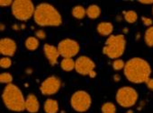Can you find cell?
I'll return each mask as SVG.
<instances>
[{
  "label": "cell",
  "instance_id": "1",
  "mask_svg": "<svg viewBox=\"0 0 153 113\" xmlns=\"http://www.w3.org/2000/svg\"><path fill=\"white\" fill-rule=\"evenodd\" d=\"M152 68L150 64L145 58L134 57L125 62L123 74L125 78L131 83H145L150 77Z\"/></svg>",
  "mask_w": 153,
  "mask_h": 113
},
{
  "label": "cell",
  "instance_id": "2",
  "mask_svg": "<svg viewBox=\"0 0 153 113\" xmlns=\"http://www.w3.org/2000/svg\"><path fill=\"white\" fill-rule=\"evenodd\" d=\"M35 24L40 27H59L63 24V17L58 8L47 2H42L35 7L33 15Z\"/></svg>",
  "mask_w": 153,
  "mask_h": 113
},
{
  "label": "cell",
  "instance_id": "3",
  "mask_svg": "<svg viewBox=\"0 0 153 113\" xmlns=\"http://www.w3.org/2000/svg\"><path fill=\"white\" fill-rule=\"evenodd\" d=\"M2 100L5 107L12 112H22L25 110V97L20 87L15 83L5 86L2 92Z\"/></svg>",
  "mask_w": 153,
  "mask_h": 113
},
{
  "label": "cell",
  "instance_id": "4",
  "mask_svg": "<svg viewBox=\"0 0 153 113\" xmlns=\"http://www.w3.org/2000/svg\"><path fill=\"white\" fill-rule=\"evenodd\" d=\"M126 47L127 41L124 34H112L105 40L102 51L108 58L114 60L121 58L126 50Z\"/></svg>",
  "mask_w": 153,
  "mask_h": 113
},
{
  "label": "cell",
  "instance_id": "5",
  "mask_svg": "<svg viewBox=\"0 0 153 113\" xmlns=\"http://www.w3.org/2000/svg\"><path fill=\"white\" fill-rule=\"evenodd\" d=\"M35 7L31 0H16L11 7V13L16 20L26 22L33 17Z\"/></svg>",
  "mask_w": 153,
  "mask_h": 113
},
{
  "label": "cell",
  "instance_id": "6",
  "mask_svg": "<svg viewBox=\"0 0 153 113\" xmlns=\"http://www.w3.org/2000/svg\"><path fill=\"white\" fill-rule=\"evenodd\" d=\"M115 100L120 107L129 109L138 102L139 92L132 86H122L116 92Z\"/></svg>",
  "mask_w": 153,
  "mask_h": 113
},
{
  "label": "cell",
  "instance_id": "7",
  "mask_svg": "<svg viewBox=\"0 0 153 113\" xmlns=\"http://www.w3.org/2000/svg\"><path fill=\"white\" fill-rule=\"evenodd\" d=\"M69 104L76 112L85 113L88 111L92 106V97L90 93L85 90H76L70 95Z\"/></svg>",
  "mask_w": 153,
  "mask_h": 113
},
{
  "label": "cell",
  "instance_id": "8",
  "mask_svg": "<svg viewBox=\"0 0 153 113\" xmlns=\"http://www.w3.org/2000/svg\"><path fill=\"white\" fill-rule=\"evenodd\" d=\"M57 48L62 58H74L80 52L79 42L72 38H63L58 42Z\"/></svg>",
  "mask_w": 153,
  "mask_h": 113
},
{
  "label": "cell",
  "instance_id": "9",
  "mask_svg": "<svg viewBox=\"0 0 153 113\" xmlns=\"http://www.w3.org/2000/svg\"><path fill=\"white\" fill-rule=\"evenodd\" d=\"M61 88L62 81L55 75L47 76L40 84V92L44 96H53L57 94Z\"/></svg>",
  "mask_w": 153,
  "mask_h": 113
},
{
  "label": "cell",
  "instance_id": "10",
  "mask_svg": "<svg viewBox=\"0 0 153 113\" xmlns=\"http://www.w3.org/2000/svg\"><path fill=\"white\" fill-rule=\"evenodd\" d=\"M96 62L88 56L81 55L75 59V71L80 75H89L96 70Z\"/></svg>",
  "mask_w": 153,
  "mask_h": 113
},
{
  "label": "cell",
  "instance_id": "11",
  "mask_svg": "<svg viewBox=\"0 0 153 113\" xmlns=\"http://www.w3.org/2000/svg\"><path fill=\"white\" fill-rule=\"evenodd\" d=\"M17 50L16 41L9 37H4L0 40V53L4 57H13Z\"/></svg>",
  "mask_w": 153,
  "mask_h": 113
},
{
  "label": "cell",
  "instance_id": "12",
  "mask_svg": "<svg viewBox=\"0 0 153 113\" xmlns=\"http://www.w3.org/2000/svg\"><path fill=\"white\" fill-rule=\"evenodd\" d=\"M42 51L46 59L48 60L51 66H53L59 63V58L60 55H59L57 46L50 44V43H45L42 47Z\"/></svg>",
  "mask_w": 153,
  "mask_h": 113
},
{
  "label": "cell",
  "instance_id": "13",
  "mask_svg": "<svg viewBox=\"0 0 153 113\" xmlns=\"http://www.w3.org/2000/svg\"><path fill=\"white\" fill-rule=\"evenodd\" d=\"M41 109V103L34 93H29L25 97V110L29 113H38Z\"/></svg>",
  "mask_w": 153,
  "mask_h": 113
},
{
  "label": "cell",
  "instance_id": "14",
  "mask_svg": "<svg viewBox=\"0 0 153 113\" xmlns=\"http://www.w3.org/2000/svg\"><path fill=\"white\" fill-rule=\"evenodd\" d=\"M97 33L102 37H109L112 34H114V26L113 23L109 21H101L97 24Z\"/></svg>",
  "mask_w": 153,
  "mask_h": 113
},
{
  "label": "cell",
  "instance_id": "15",
  "mask_svg": "<svg viewBox=\"0 0 153 113\" xmlns=\"http://www.w3.org/2000/svg\"><path fill=\"white\" fill-rule=\"evenodd\" d=\"M42 108L45 113H58L59 110V104L56 99L50 97L44 100Z\"/></svg>",
  "mask_w": 153,
  "mask_h": 113
},
{
  "label": "cell",
  "instance_id": "16",
  "mask_svg": "<svg viewBox=\"0 0 153 113\" xmlns=\"http://www.w3.org/2000/svg\"><path fill=\"white\" fill-rule=\"evenodd\" d=\"M40 40L34 35L27 36L24 41V46L28 51H35L40 48Z\"/></svg>",
  "mask_w": 153,
  "mask_h": 113
},
{
  "label": "cell",
  "instance_id": "17",
  "mask_svg": "<svg viewBox=\"0 0 153 113\" xmlns=\"http://www.w3.org/2000/svg\"><path fill=\"white\" fill-rule=\"evenodd\" d=\"M101 7L97 4H90L87 7V16L91 20L98 19L101 16Z\"/></svg>",
  "mask_w": 153,
  "mask_h": 113
},
{
  "label": "cell",
  "instance_id": "18",
  "mask_svg": "<svg viewBox=\"0 0 153 113\" xmlns=\"http://www.w3.org/2000/svg\"><path fill=\"white\" fill-rule=\"evenodd\" d=\"M71 15L75 19L82 20L87 16V8L82 5H76L71 9Z\"/></svg>",
  "mask_w": 153,
  "mask_h": 113
},
{
  "label": "cell",
  "instance_id": "19",
  "mask_svg": "<svg viewBox=\"0 0 153 113\" xmlns=\"http://www.w3.org/2000/svg\"><path fill=\"white\" fill-rule=\"evenodd\" d=\"M60 68L65 72H71L75 70V59L68 58H62L59 62Z\"/></svg>",
  "mask_w": 153,
  "mask_h": 113
},
{
  "label": "cell",
  "instance_id": "20",
  "mask_svg": "<svg viewBox=\"0 0 153 113\" xmlns=\"http://www.w3.org/2000/svg\"><path fill=\"white\" fill-rule=\"evenodd\" d=\"M123 20L130 24H134L138 21V14L134 10H125L123 12Z\"/></svg>",
  "mask_w": 153,
  "mask_h": 113
},
{
  "label": "cell",
  "instance_id": "21",
  "mask_svg": "<svg viewBox=\"0 0 153 113\" xmlns=\"http://www.w3.org/2000/svg\"><path fill=\"white\" fill-rule=\"evenodd\" d=\"M100 110H101V113H116L117 107L112 101H105L101 105Z\"/></svg>",
  "mask_w": 153,
  "mask_h": 113
},
{
  "label": "cell",
  "instance_id": "22",
  "mask_svg": "<svg viewBox=\"0 0 153 113\" xmlns=\"http://www.w3.org/2000/svg\"><path fill=\"white\" fill-rule=\"evenodd\" d=\"M143 40L148 47H153V25L146 29L143 35Z\"/></svg>",
  "mask_w": 153,
  "mask_h": 113
},
{
  "label": "cell",
  "instance_id": "23",
  "mask_svg": "<svg viewBox=\"0 0 153 113\" xmlns=\"http://www.w3.org/2000/svg\"><path fill=\"white\" fill-rule=\"evenodd\" d=\"M13 75L9 72H4L0 75V83L4 84H9L13 83Z\"/></svg>",
  "mask_w": 153,
  "mask_h": 113
},
{
  "label": "cell",
  "instance_id": "24",
  "mask_svg": "<svg viewBox=\"0 0 153 113\" xmlns=\"http://www.w3.org/2000/svg\"><path fill=\"white\" fill-rule=\"evenodd\" d=\"M124 66H125V62H124V60L122 59V58L114 59V60L113 61V63H112V66H113L114 70H115V71L123 70Z\"/></svg>",
  "mask_w": 153,
  "mask_h": 113
},
{
  "label": "cell",
  "instance_id": "25",
  "mask_svg": "<svg viewBox=\"0 0 153 113\" xmlns=\"http://www.w3.org/2000/svg\"><path fill=\"white\" fill-rule=\"evenodd\" d=\"M13 65V60L9 57H3L0 59V66L3 69H8L12 66Z\"/></svg>",
  "mask_w": 153,
  "mask_h": 113
},
{
  "label": "cell",
  "instance_id": "26",
  "mask_svg": "<svg viewBox=\"0 0 153 113\" xmlns=\"http://www.w3.org/2000/svg\"><path fill=\"white\" fill-rule=\"evenodd\" d=\"M34 36L37 37L40 41H42L47 38V32L43 29H38L34 32Z\"/></svg>",
  "mask_w": 153,
  "mask_h": 113
},
{
  "label": "cell",
  "instance_id": "27",
  "mask_svg": "<svg viewBox=\"0 0 153 113\" xmlns=\"http://www.w3.org/2000/svg\"><path fill=\"white\" fill-rule=\"evenodd\" d=\"M141 22H142L143 25H145L147 28L153 25V20L150 17H148V16H142L141 17Z\"/></svg>",
  "mask_w": 153,
  "mask_h": 113
},
{
  "label": "cell",
  "instance_id": "28",
  "mask_svg": "<svg viewBox=\"0 0 153 113\" xmlns=\"http://www.w3.org/2000/svg\"><path fill=\"white\" fill-rule=\"evenodd\" d=\"M13 2L12 0H1L0 1V7H12L13 5Z\"/></svg>",
  "mask_w": 153,
  "mask_h": 113
},
{
  "label": "cell",
  "instance_id": "29",
  "mask_svg": "<svg viewBox=\"0 0 153 113\" xmlns=\"http://www.w3.org/2000/svg\"><path fill=\"white\" fill-rule=\"evenodd\" d=\"M145 84H146V86H147V88H148L149 91L153 92V77H149V78L146 81Z\"/></svg>",
  "mask_w": 153,
  "mask_h": 113
},
{
  "label": "cell",
  "instance_id": "30",
  "mask_svg": "<svg viewBox=\"0 0 153 113\" xmlns=\"http://www.w3.org/2000/svg\"><path fill=\"white\" fill-rule=\"evenodd\" d=\"M113 79H114V81L115 83H118V82L121 81L122 77H121V75H120L119 74H114V76H113Z\"/></svg>",
  "mask_w": 153,
  "mask_h": 113
},
{
  "label": "cell",
  "instance_id": "31",
  "mask_svg": "<svg viewBox=\"0 0 153 113\" xmlns=\"http://www.w3.org/2000/svg\"><path fill=\"white\" fill-rule=\"evenodd\" d=\"M12 29H13L14 31H20V30H22V28H21V24H13Z\"/></svg>",
  "mask_w": 153,
  "mask_h": 113
},
{
  "label": "cell",
  "instance_id": "32",
  "mask_svg": "<svg viewBox=\"0 0 153 113\" xmlns=\"http://www.w3.org/2000/svg\"><path fill=\"white\" fill-rule=\"evenodd\" d=\"M139 3L142 5H153V0H150V1H140Z\"/></svg>",
  "mask_w": 153,
  "mask_h": 113
},
{
  "label": "cell",
  "instance_id": "33",
  "mask_svg": "<svg viewBox=\"0 0 153 113\" xmlns=\"http://www.w3.org/2000/svg\"><path fill=\"white\" fill-rule=\"evenodd\" d=\"M97 72H96V70H95V71L91 72V73L89 74V75H88V76H89V77H91V78H95V77L97 76Z\"/></svg>",
  "mask_w": 153,
  "mask_h": 113
},
{
  "label": "cell",
  "instance_id": "34",
  "mask_svg": "<svg viewBox=\"0 0 153 113\" xmlns=\"http://www.w3.org/2000/svg\"><path fill=\"white\" fill-rule=\"evenodd\" d=\"M5 28H6L5 24H1V25H0V30H1V31H5Z\"/></svg>",
  "mask_w": 153,
  "mask_h": 113
},
{
  "label": "cell",
  "instance_id": "35",
  "mask_svg": "<svg viewBox=\"0 0 153 113\" xmlns=\"http://www.w3.org/2000/svg\"><path fill=\"white\" fill-rule=\"evenodd\" d=\"M123 34H124V35H125V34L128 32V29H127V28H123Z\"/></svg>",
  "mask_w": 153,
  "mask_h": 113
},
{
  "label": "cell",
  "instance_id": "36",
  "mask_svg": "<svg viewBox=\"0 0 153 113\" xmlns=\"http://www.w3.org/2000/svg\"><path fill=\"white\" fill-rule=\"evenodd\" d=\"M140 33H137V35H136V40H140Z\"/></svg>",
  "mask_w": 153,
  "mask_h": 113
},
{
  "label": "cell",
  "instance_id": "37",
  "mask_svg": "<svg viewBox=\"0 0 153 113\" xmlns=\"http://www.w3.org/2000/svg\"><path fill=\"white\" fill-rule=\"evenodd\" d=\"M126 113H134V112H133V110H132V109H128V110L126 111Z\"/></svg>",
  "mask_w": 153,
  "mask_h": 113
},
{
  "label": "cell",
  "instance_id": "38",
  "mask_svg": "<svg viewBox=\"0 0 153 113\" xmlns=\"http://www.w3.org/2000/svg\"><path fill=\"white\" fill-rule=\"evenodd\" d=\"M152 15H153V7H152Z\"/></svg>",
  "mask_w": 153,
  "mask_h": 113
}]
</instances>
